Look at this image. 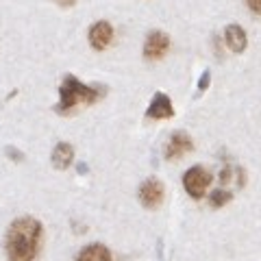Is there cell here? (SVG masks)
<instances>
[{
  "mask_svg": "<svg viewBox=\"0 0 261 261\" xmlns=\"http://www.w3.org/2000/svg\"><path fill=\"white\" fill-rule=\"evenodd\" d=\"M39 244H42V224L35 218H18L7 231V257L9 261H35Z\"/></svg>",
  "mask_w": 261,
  "mask_h": 261,
  "instance_id": "1",
  "label": "cell"
},
{
  "mask_svg": "<svg viewBox=\"0 0 261 261\" xmlns=\"http://www.w3.org/2000/svg\"><path fill=\"white\" fill-rule=\"evenodd\" d=\"M174 116V109H172V100L163 94L157 92L150 100V107L146 111V118H152V120H166V118H172Z\"/></svg>",
  "mask_w": 261,
  "mask_h": 261,
  "instance_id": "8",
  "label": "cell"
},
{
  "mask_svg": "<svg viewBox=\"0 0 261 261\" xmlns=\"http://www.w3.org/2000/svg\"><path fill=\"white\" fill-rule=\"evenodd\" d=\"M140 200L146 209H157L163 202V183L159 178H148L140 187Z\"/></svg>",
  "mask_w": 261,
  "mask_h": 261,
  "instance_id": "4",
  "label": "cell"
},
{
  "mask_svg": "<svg viewBox=\"0 0 261 261\" xmlns=\"http://www.w3.org/2000/svg\"><path fill=\"white\" fill-rule=\"evenodd\" d=\"M211 172L207 168H202V166H194V168H190L185 172V176H183V185H185V190H187V194L192 196V198H202V196L207 194V187L211 185Z\"/></svg>",
  "mask_w": 261,
  "mask_h": 261,
  "instance_id": "3",
  "label": "cell"
},
{
  "mask_svg": "<svg viewBox=\"0 0 261 261\" xmlns=\"http://www.w3.org/2000/svg\"><path fill=\"white\" fill-rule=\"evenodd\" d=\"M207 85H209V72H205V74H202L200 83H198V89H200V92H205V89H207Z\"/></svg>",
  "mask_w": 261,
  "mask_h": 261,
  "instance_id": "14",
  "label": "cell"
},
{
  "mask_svg": "<svg viewBox=\"0 0 261 261\" xmlns=\"http://www.w3.org/2000/svg\"><path fill=\"white\" fill-rule=\"evenodd\" d=\"M72 159H74V148H72L70 144H57L55 150H53V166L57 170H65L72 163Z\"/></svg>",
  "mask_w": 261,
  "mask_h": 261,
  "instance_id": "10",
  "label": "cell"
},
{
  "mask_svg": "<svg viewBox=\"0 0 261 261\" xmlns=\"http://www.w3.org/2000/svg\"><path fill=\"white\" fill-rule=\"evenodd\" d=\"M102 96V89L98 87H89L83 85L79 79L74 76H65L63 83L59 87V105H57V111L59 113H68L76 107V105H92L98 98Z\"/></svg>",
  "mask_w": 261,
  "mask_h": 261,
  "instance_id": "2",
  "label": "cell"
},
{
  "mask_svg": "<svg viewBox=\"0 0 261 261\" xmlns=\"http://www.w3.org/2000/svg\"><path fill=\"white\" fill-rule=\"evenodd\" d=\"M55 3H57V5H61V7H72V5L76 3V0H55Z\"/></svg>",
  "mask_w": 261,
  "mask_h": 261,
  "instance_id": "15",
  "label": "cell"
},
{
  "mask_svg": "<svg viewBox=\"0 0 261 261\" xmlns=\"http://www.w3.org/2000/svg\"><path fill=\"white\" fill-rule=\"evenodd\" d=\"M111 42H113V27L109 22L100 20L89 29V44H92L94 50H105Z\"/></svg>",
  "mask_w": 261,
  "mask_h": 261,
  "instance_id": "7",
  "label": "cell"
},
{
  "mask_svg": "<svg viewBox=\"0 0 261 261\" xmlns=\"http://www.w3.org/2000/svg\"><path fill=\"white\" fill-rule=\"evenodd\" d=\"M170 48V37L166 35L163 31H152L148 37H146V44H144V57L146 59H161L163 55L168 53Z\"/></svg>",
  "mask_w": 261,
  "mask_h": 261,
  "instance_id": "5",
  "label": "cell"
},
{
  "mask_svg": "<svg viewBox=\"0 0 261 261\" xmlns=\"http://www.w3.org/2000/svg\"><path fill=\"white\" fill-rule=\"evenodd\" d=\"M79 261H111V252L102 244H89L87 248L81 250Z\"/></svg>",
  "mask_w": 261,
  "mask_h": 261,
  "instance_id": "11",
  "label": "cell"
},
{
  "mask_svg": "<svg viewBox=\"0 0 261 261\" xmlns=\"http://www.w3.org/2000/svg\"><path fill=\"white\" fill-rule=\"evenodd\" d=\"M246 3H248V9H250L252 13L261 15V0H246Z\"/></svg>",
  "mask_w": 261,
  "mask_h": 261,
  "instance_id": "13",
  "label": "cell"
},
{
  "mask_svg": "<svg viewBox=\"0 0 261 261\" xmlns=\"http://www.w3.org/2000/svg\"><path fill=\"white\" fill-rule=\"evenodd\" d=\"M224 42L228 46V50L240 55L246 50L248 46V37H246V31H244L240 24H228V27L224 29Z\"/></svg>",
  "mask_w": 261,
  "mask_h": 261,
  "instance_id": "9",
  "label": "cell"
},
{
  "mask_svg": "<svg viewBox=\"0 0 261 261\" xmlns=\"http://www.w3.org/2000/svg\"><path fill=\"white\" fill-rule=\"evenodd\" d=\"M231 198H233V194L228 192V190H216L214 194L209 196V202H211V207H222Z\"/></svg>",
  "mask_w": 261,
  "mask_h": 261,
  "instance_id": "12",
  "label": "cell"
},
{
  "mask_svg": "<svg viewBox=\"0 0 261 261\" xmlns=\"http://www.w3.org/2000/svg\"><path fill=\"white\" fill-rule=\"evenodd\" d=\"M194 148V144H192V137L183 133V130H176V133L170 137V142L166 146V159L168 161H176V159H181L185 152H190Z\"/></svg>",
  "mask_w": 261,
  "mask_h": 261,
  "instance_id": "6",
  "label": "cell"
}]
</instances>
